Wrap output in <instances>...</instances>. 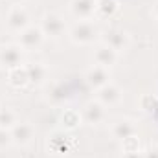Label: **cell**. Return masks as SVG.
Returning <instances> with one entry per match:
<instances>
[{
	"mask_svg": "<svg viewBox=\"0 0 158 158\" xmlns=\"http://www.w3.org/2000/svg\"><path fill=\"white\" fill-rule=\"evenodd\" d=\"M99 35H101V31H99V28H98V24L94 20H79L68 31L70 40L74 44H77V46L94 44L96 40L99 39Z\"/></svg>",
	"mask_w": 158,
	"mask_h": 158,
	"instance_id": "6da1fadb",
	"label": "cell"
},
{
	"mask_svg": "<svg viewBox=\"0 0 158 158\" xmlns=\"http://www.w3.org/2000/svg\"><path fill=\"white\" fill-rule=\"evenodd\" d=\"M9 145H13L11 132L6 131V129H0V151H2V149H7Z\"/></svg>",
	"mask_w": 158,
	"mask_h": 158,
	"instance_id": "603a6c76",
	"label": "cell"
},
{
	"mask_svg": "<svg viewBox=\"0 0 158 158\" xmlns=\"http://www.w3.org/2000/svg\"><path fill=\"white\" fill-rule=\"evenodd\" d=\"M155 15L158 17V0H156V4H155Z\"/></svg>",
	"mask_w": 158,
	"mask_h": 158,
	"instance_id": "484cf974",
	"label": "cell"
},
{
	"mask_svg": "<svg viewBox=\"0 0 158 158\" xmlns=\"http://www.w3.org/2000/svg\"><path fill=\"white\" fill-rule=\"evenodd\" d=\"M81 114H79L77 110H74V109H64V112L61 114V125H63V129L64 131H74V129H77L79 125H81Z\"/></svg>",
	"mask_w": 158,
	"mask_h": 158,
	"instance_id": "d6986e66",
	"label": "cell"
},
{
	"mask_svg": "<svg viewBox=\"0 0 158 158\" xmlns=\"http://www.w3.org/2000/svg\"><path fill=\"white\" fill-rule=\"evenodd\" d=\"M119 11V0H96V15L98 19H112Z\"/></svg>",
	"mask_w": 158,
	"mask_h": 158,
	"instance_id": "2e32d148",
	"label": "cell"
},
{
	"mask_svg": "<svg viewBox=\"0 0 158 158\" xmlns=\"http://www.w3.org/2000/svg\"><path fill=\"white\" fill-rule=\"evenodd\" d=\"M28 70V79L31 86H42L48 81V66L42 63H28L26 64Z\"/></svg>",
	"mask_w": 158,
	"mask_h": 158,
	"instance_id": "9a60e30c",
	"label": "cell"
},
{
	"mask_svg": "<svg viewBox=\"0 0 158 158\" xmlns=\"http://www.w3.org/2000/svg\"><path fill=\"white\" fill-rule=\"evenodd\" d=\"M121 151H123V155H136V153H142V151H140V138H138V134H134V136H131V138H125V140L121 142Z\"/></svg>",
	"mask_w": 158,
	"mask_h": 158,
	"instance_id": "44dd1931",
	"label": "cell"
},
{
	"mask_svg": "<svg viewBox=\"0 0 158 158\" xmlns=\"http://www.w3.org/2000/svg\"><path fill=\"white\" fill-rule=\"evenodd\" d=\"M140 105H142V109H143L145 112H156L158 98L156 96H153V94H145V96H142Z\"/></svg>",
	"mask_w": 158,
	"mask_h": 158,
	"instance_id": "7402d4cb",
	"label": "cell"
},
{
	"mask_svg": "<svg viewBox=\"0 0 158 158\" xmlns=\"http://www.w3.org/2000/svg\"><path fill=\"white\" fill-rule=\"evenodd\" d=\"M68 7L77 20H90L96 15V0H70Z\"/></svg>",
	"mask_w": 158,
	"mask_h": 158,
	"instance_id": "7c38bea8",
	"label": "cell"
},
{
	"mask_svg": "<svg viewBox=\"0 0 158 158\" xmlns=\"http://www.w3.org/2000/svg\"><path fill=\"white\" fill-rule=\"evenodd\" d=\"M107 107H103L98 99H92L88 101L85 107H83V112H81V118L85 123L88 125H99L101 121H105L107 118Z\"/></svg>",
	"mask_w": 158,
	"mask_h": 158,
	"instance_id": "8fae6325",
	"label": "cell"
},
{
	"mask_svg": "<svg viewBox=\"0 0 158 158\" xmlns=\"http://www.w3.org/2000/svg\"><path fill=\"white\" fill-rule=\"evenodd\" d=\"M40 30H42L44 37H48V39H59V37L64 35L66 24H64V19L59 13L48 11L40 19Z\"/></svg>",
	"mask_w": 158,
	"mask_h": 158,
	"instance_id": "7a4b0ae2",
	"label": "cell"
},
{
	"mask_svg": "<svg viewBox=\"0 0 158 158\" xmlns=\"http://www.w3.org/2000/svg\"><path fill=\"white\" fill-rule=\"evenodd\" d=\"M103 44L110 46L114 52H125L129 46H131V35L125 31V30H118V28H112V30H107L103 33Z\"/></svg>",
	"mask_w": 158,
	"mask_h": 158,
	"instance_id": "8992f818",
	"label": "cell"
},
{
	"mask_svg": "<svg viewBox=\"0 0 158 158\" xmlns=\"http://www.w3.org/2000/svg\"><path fill=\"white\" fill-rule=\"evenodd\" d=\"M72 92L68 88V85L64 83H52L46 90V101L53 107H63L70 101Z\"/></svg>",
	"mask_w": 158,
	"mask_h": 158,
	"instance_id": "9c48e42d",
	"label": "cell"
},
{
	"mask_svg": "<svg viewBox=\"0 0 158 158\" xmlns=\"http://www.w3.org/2000/svg\"><path fill=\"white\" fill-rule=\"evenodd\" d=\"M44 33H42V30H40V26H28L24 31H20L19 33V46L24 50V52H35V50H39L40 46L44 44Z\"/></svg>",
	"mask_w": 158,
	"mask_h": 158,
	"instance_id": "277c9868",
	"label": "cell"
},
{
	"mask_svg": "<svg viewBox=\"0 0 158 158\" xmlns=\"http://www.w3.org/2000/svg\"><path fill=\"white\" fill-rule=\"evenodd\" d=\"M110 132H112V138L123 142L125 138H131V136L138 134V129H136L134 121H131V119H116L110 127Z\"/></svg>",
	"mask_w": 158,
	"mask_h": 158,
	"instance_id": "5bb4252c",
	"label": "cell"
},
{
	"mask_svg": "<svg viewBox=\"0 0 158 158\" xmlns=\"http://www.w3.org/2000/svg\"><path fill=\"white\" fill-rule=\"evenodd\" d=\"M17 123H19L17 114H15L11 109H7V107H0V129L11 131Z\"/></svg>",
	"mask_w": 158,
	"mask_h": 158,
	"instance_id": "ffe728a7",
	"label": "cell"
},
{
	"mask_svg": "<svg viewBox=\"0 0 158 158\" xmlns=\"http://www.w3.org/2000/svg\"><path fill=\"white\" fill-rule=\"evenodd\" d=\"M19 4H24V2H30V0H17Z\"/></svg>",
	"mask_w": 158,
	"mask_h": 158,
	"instance_id": "4316f807",
	"label": "cell"
},
{
	"mask_svg": "<svg viewBox=\"0 0 158 158\" xmlns=\"http://www.w3.org/2000/svg\"><path fill=\"white\" fill-rule=\"evenodd\" d=\"M96 99L103 105V107H116L123 99V90L118 85L109 83L105 86H101L99 90H96Z\"/></svg>",
	"mask_w": 158,
	"mask_h": 158,
	"instance_id": "ba28073f",
	"label": "cell"
},
{
	"mask_svg": "<svg viewBox=\"0 0 158 158\" xmlns=\"http://www.w3.org/2000/svg\"><path fill=\"white\" fill-rule=\"evenodd\" d=\"M24 63V50L19 44H4L0 46V68L13 70L22 66Z\"/></svg>",
	"mask_w": 158,
	"mask_h": 158,
	"instance_id": "3957f363",
	"label": "cell"
},
{
	"mask_svg": "<svg viewBox=\"0 0 158 158\" xmlns=\"http://www.w3.org/2000/svg\"><path fill=\"white\" fill-rule=\"evenodd\" d=\"M9 132H11L13 145H17V147H26L35 138V127L31 123H28V121H19Z\"/></svg>",
	"mask_w": 158,
	"mask_h": 158,
	"instance_id": "52a82bcc",
	"label": "cell"
},
{
	"mask_svg": "<svg viewBox=\"0 0 158 158\" xmlns=\"http://www.w3.org/2000/svg\"><path fill=\"white\" fill-rule=\"evenodd\" d=\"M142 158H158V145H149L145 153H142Z\"/></svg>",
	"mask_w": 158,
	"mask_h": 158,
	"instance_id": "cb8c5ba5",
	"label": "cell"
},
{
	"mask_svg": "<svg viewBox=\"0 0 158 158\" xmlns=\"http://www.w3.org/2000/svg\"><path fill=\"white\" fill-rule=\"evenodd\" d=\"M123 158H142V153H136V155H123Z\"/></svg>",
	"mask_w": 158,
	"mask_h": 158,
	"instance_id": "d4e9b609",
	"label": "cell"
},
{
	"mask_svg": "<svg viewBox=\"0 0 158 158\" xmlns=\"http://www.w3.org/2000/svg\"><path fill=\"white\" fill-rule=\"evenodd\" d=\"M30 20H31V19H30V13L26 11V7L15 6V7L9 9V13H7V17H6V26H7L9 31L20 33V31H24V30L30 26Z\"/></svg>",
	"mask_w": 158,
	"mask_h": 158,
	"instance_id": "5b68a950",
	"label": "cell"
},
{
	"mask_svg": "<svg viewBox=\"0 0 158 158\" xmlns=\"http://www.w3.org/2000/svg\"><path fill=\"white\" fill-rule=\"evenodd\" d=\"M48 149L53 155H63L68 151V136L63 131H55L48 136Z\"/></svg>",
	"mask_w": 158,
	"mask_h": 158,
	"instance_id": "e0dca14e",
	"label": "cell"
},
{
	"mask_svg": "<svg viewBox=\"0 0 158 158\" xmlns=\"http://www.w3.org/2000/svg\"><path fill=\"white\" fill-rule=\"evenodd\" d=\"M85 81H86V85H88L90 88L99 90L101 86H105V85L110 83V70L105 68V66L94 64V66H90V68L86 70V74H85Z\"/></svg>",
	"mask_w": 158,
	"mask_h": 158,
	"instance_id": "30bf717a",
	"label": "cell"
},
{
	"mask_svg": "<svg viewBox=\"0 0 158 158\" xmlns=\"http://www.w3.org/2000/svg\"><path fill=\"white\" fill-rule=\"evenodd\" d=\"M118 55L119 53L118 52H114L110 46H107V44H99V46L94 50V63L110 70V68L118 63Z\"/></svg>",
	"mask_w": 158,
	"mask_h": 158,
	"instance_id": "4fadbf2b",
	"label": "cell"
},
{
	"mask_svg": "<svg viewBox=\"0 0 158 158\" xmlns=\"http://www.w3.org/2000/svg\"><path fill=\"white\" fill-rule=\"evenodd\" d=\"M7 83L13 86V88H24L30 85V79H28V70H26V64L22 66H17L13 70H7Z\"/></svg>",
	"mask_w": 158,
	"mask_h": 158,
	"instance_id": "ac0fdd59",
	"label": "cell"
}]
</instances>
